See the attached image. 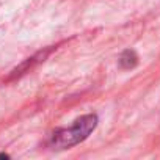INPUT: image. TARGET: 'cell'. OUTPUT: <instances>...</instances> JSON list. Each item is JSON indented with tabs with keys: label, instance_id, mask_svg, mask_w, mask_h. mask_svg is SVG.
Returning a JSON list of instances; mask_svg holds the SVG:
<instances>
[{
	"label": "cell",
	"instance_id": "cell-1",
	"mask_svg": "<svg viewBox=\"0 0 160 160\" xmlns=\"http://www.w3.org/2000/svg\"><path fill=\"white\" fill-rule=\"evenodd\" d=\"M96 126H98V116L96 115H85L82 118H78L77 121H74V124L71 127L57 130L52 135L50 144L53 148H58V149L78 144L80 141L88 138V135L96 129Z\"/></svg>",
	"mask_w": 160,
	"mask_h": 160
}]
</instances>
